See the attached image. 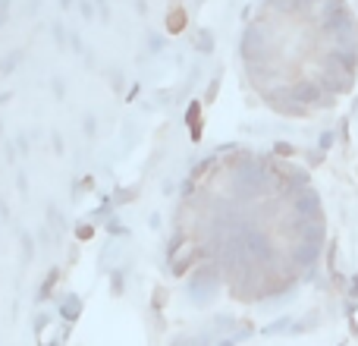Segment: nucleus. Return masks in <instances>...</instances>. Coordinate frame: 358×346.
I'll return each instance as SVG.
<instances>
[{
    "mask_svg": "<svg viewBox=\"0 0 358 346\" xmlns=\"http://www.w3.org/2000/svg\"><path fill=\"white\" fill-rule=\"evenodd\" d=\"M189 240L239 299L296 286L324 249V208L311 179L273 158H239L192 189Z\"/></svg>",
    "mask_w": 358,
    "mask_h": 346,
    "instance_id": "obj_1",
    "label": "nucleus"
},
{
    "mask_svg": "<svg viewBox=\"0 0 358 346\" xmlns=\"http://www.w3.org/2000/svg\"><path fill=\"white\" fill-rule=\"evenodd\" d=\"M242 57L267 104L315 117L340 104L358 79V19L349 0H267Z\"/></svg>",
    "mask_w": 358,
    "mask_h": 346,
    "instance_id": "obj_2",
    "label": "nucleus"
}]
</instances>
